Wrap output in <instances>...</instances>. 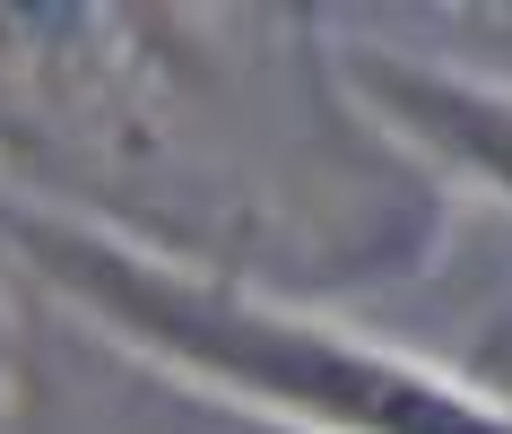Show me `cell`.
I'll return each instance as SVG.
<instances>
[{
  "label": "cell",
  "mask_w": 512,
  "mask_h": 434,
  "mask_svg": "<svg viewBox=\"0 0 512 434\" xmlns=\"http://www.w3.org/2000/svg\"><path fill=\"white\" fill-rule=\"evenodd\" d=\"M356 87H365L426 157H443L478 191L512 200V79H469L452 61L374 53V44H365V53H356Z\"/></svg>",
  "instance_id": "cell-2"
},
{
  "label": "cell",
  "mask_w": 512,
  "mask_h": 434,
  "mask_svg": "<svg viewBox=\"0 0 512 434\" xmlns=\"http://www.w3.org/2000/svg\"><path fill=\"white\" fill-rule=\"evenodd\" d=\"M0 226H18V244L44 270H61V287L87 296L105 322H122L157 356L226 382L243 400L287 408L304 426H330V434H512L504 408H486L452 374H426L408 356L339 339V330L304 322V313H278V304L200 287L191 270H165L148 252L96 235V226L35 217V209H9Z\"/></svg>",
  "instance_id": "cell-1"
}]
</instances>
